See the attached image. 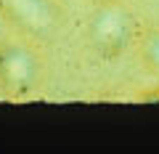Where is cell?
<instances>
[{
    "label": "cell",
    "mask_w": 159,
    "mask_h": 154,
    "mask_svg": "<svg viewBox=\"0 0 159 154\" xmlns=\"http://www.w3.org/2000/svg\"><path fill=\"white\" fill-rule=\"evenodd\" d=\"M143 56H146V61L154 67V72H159V35H154V37L146 40V45H143Z\"/></svg>",
    "instance_id": "4"
},
{
    "label": "cell",
    "mask_w": 159,
    "mask_h": 154,
    "mask_svg": "<svg viewBox=\"0 0 159 154\" xmlns=\"http://www.w3.org/2000/svg\"><path fill=\"white\" fill-rule=\"evenodd\" d=\"M96 3H117V0H96Z\"/></svg>",
    "instance_id": "6"
},
{
    "label": "cell",
    "mask_w": 159,
    "mask_h": 154,
    "mask_svg": "<svg viewBox=\"0 0 159 154\" xmlns=\"http://www.w3.org/2000/svg\"><path fill=\"white\" fill-rule=\"evenodd\" d=\"M45 74V58L27 35H6L0 40V93L24 98L34 93Z\"/></svg>",
    "instance_id": "1"
},
{
    "label": "cell",
    "mask_w": 159,
    "mask_h": 154,
    "mask_svg": "<svg viewBox=\"0 0 159 154\" xmlns=\"http://www.w3.org/2000/svg\"><path fill=\"white\" fill-rule=\"evenodd\" d=\"M8 29H11V27H8V21L3 19V13H0V40H3V37L8 35Z\"/></svg>",
    "instance_id": "5"
},
{
    "label": "cell",
    "mask_w": 159,
    "mask_h": 154,
    "mask_svg": "<svg viewBox=\"0 0 159 154\" xmlns=\"http://www.w3.org/2000/svg\"><path fill=\"white\" fill-rule=\"evenodd\" d=\"M0 13L11 29L32 40L53 35L61 24V8L56 0H0Z\"/></svg>",
    "instance_id": "2"
},
{
    "label": "cell",
    "mask_w": 159,
    "mask_h": 154,
    "mask_svg": "<svg viewBox=\"0 0 159 154\" xmlns=\"http://www.w3.org/2000/svg\"><path fill=\"white\" fill-rule=\"evenodd\" d=\"M130 32H133V19L122 8V0L98 3V8L93 11L90 21H88V37L103 56H114L122 51L130 43Z\"/></svg>",
    "instance_id": "3"
}]
</instances>
